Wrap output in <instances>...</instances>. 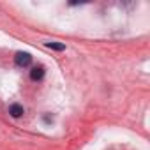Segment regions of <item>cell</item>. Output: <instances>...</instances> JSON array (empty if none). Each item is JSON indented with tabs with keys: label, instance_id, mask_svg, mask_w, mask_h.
<instances>
[{
	"label": "cell",
	"instance_id": "7a4b0ae2",
	"mask_svg": "<svg viewBox=\"0 0 150 150\" xmlns=\"http://www.w3.org/2000/svg\"><path fill=\"white\" fill-rule=\"evenodd\" d=\"M42 78H44V67L42 65L32 67V71H30V80L32 81H41Z\"/></svg>",
	"mask_w": 150,
	"mask_h": 150
},
{
	"label": "cell",
	"instance_id": "6da1fadb",
	"mask_svg": "<svg viewBox=\"0 0 150 150\" xmlns=\"http://www.w3.org/2000/svg\"><path fill=\"white\" fill-rule=\"evenodd\" d=\"M14 62L18 67H28L32 64V55L27 53V51H18L16 57H14Z\"/></svg>",
	"mask_w": 150,
	"mask_h": 150
},
{
	"label": "cell",
	"instance_id": "277c9868",
	"mask_svg": "<svg viewBox=\"0 0 150 150\" xmlns=\"http://www.w3.org/2000/svg\"><path fill=\"white\" fill-rule=\"evenodd\" d=\"M46 46L51 48V50H57V51H64L65 50V44H62V42H46Z\"/></svg>",
	"mask_w": 150,
	"mask_h": 150
},
{
	"label": "cell",
	"instance_id": "3957f363",
	"mask_svg": "<svg viewBox=\"0 0 150 150\" xmlns=\"http://www.w3.org/2000/svg\"><path fill=\"white\" fill-rule=\"evenodd\" d=\"M9 113H11V117L20 118V117L23 115V106H21V104H11V106H9Z\"/></svg>",
	"mask_w": 150,
	"mask_h": 150
}]
</instances>
